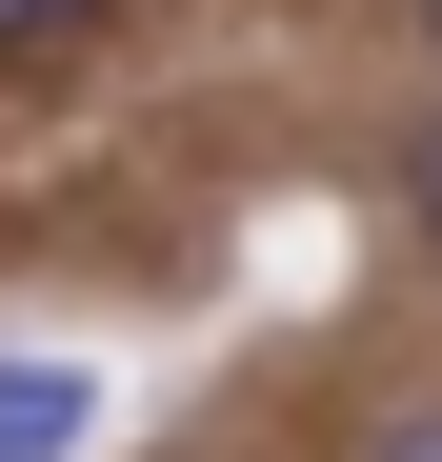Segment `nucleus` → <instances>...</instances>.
I'll return each mask as SVG.
<instances>
[{
	"label": "nucleus",
	"mask_w": 442,
	"mask_h": 462,
	"mask_svg": "<svg viewBox=\"0 0 442 462\" xmlns=\"http://www.w3.org/2000/svg\"><path fill=\"white\" fill-rule=\"evenodd\" d=\"M81 21H101V0H0V60H60Z\"/></svg>",
	"instance_id": "2"
},
{
	"label": "nucleus",
	"mask_w": 442,
	"mask_h": 462,
	"mask_svg": "<svg viewBox=\"0 0 442 462\" xmlns=\"http://www.w3.org/2000/svg\"><path fill=\"white\" fill-rule=\"evenodd\" d=\"M81 422H101L81 362H0V462H81Z\"/></svg>",
	"instance_id": "1"
},
{
	"label": "nucleus",
	"mask_w": 442,
	"mask_h": 462,
	"mask_svg": "<svg viewBox=\"0 0 442 462\" xmlns=\"http://www.w3.org/2000/svg\"><path fill=\"white\" fill-rule=\"evenodd\" d=\"M422 41H442V0H422Z\"/></svg>",
	"instance_id": "5"
},
{
	"label": "nucleus",
	"mask_w": 442,
	"mask_h": 462,
	"mask_svg": "<svg viewBox=\"0 0 442 462\" xmlns=\"http://www.w3.org/2000/svg\"><path fill=\"white\" fill-rule=\"evenodd\" d=\"M422 242H442V141H422Z\"/></svg>",
	"instance_id": "4"
},
{
	"label": "nucleus",
	"mask_w": 442,
	"mask_h": 462,
	"mask_svg": "<svg viewBox=\"0 0 442 462\" xmlns=\"http://www.w3.org/2000/svg\"><path fill=\"white\" fill-rule=\"evenodd\" d=\"M362 462H442V402H402V422H382V442H362Z\"/></svg>",
	"instance_id": "3"
}]
</instances>
